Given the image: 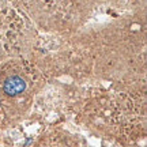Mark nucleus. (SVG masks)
Wrapping results in <instances>:
<instances>
[{"mask_svg": "<svg viewBox=\"0 0 147 147\" xmlns=\"http://www.w3.org/2000/svg\"><path fill=\"white\" fill-rule=\"evenodd\" d=\"M25 87H26V83H25L21 78H18V76H12V78L7 79L4 86H3L4 93L8 95L21 94L22 91L25 90Z\"/></svg>", "mask_w": 147, "mask_h": 147, "instance_id": "1", "label": "nucleus"}]
</instances>
